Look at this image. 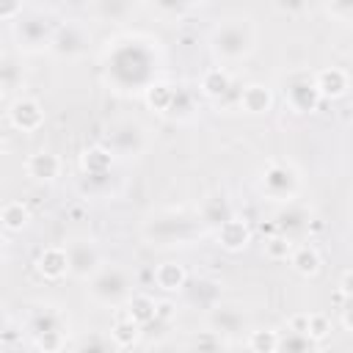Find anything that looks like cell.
Returning a JSON list of instances; mask_svg holds the SVG:
<instances>
[{"mask_svg":"<svg viewBox=\"0 0 353 353\" xmlns=\"http://www.w3.org/2000/svg\"><path fill=\"white\" fill-rule=\"evenodd\" d=\"M88 298L99 306H121L132 295V281L124 268L119 265H102L91 279H88Z\"/></svg>","mask_w":353,"mask_h":353,"instance_id":"3957f363","label":"cell"},{"mask_svg":"<svg viewBox=\"0 0 353 353\" xmlns=\"http://www.w3.org/2000/svg\"><path fill=\"white\" fill-rule=\"evenodd\" d=\"M237 105L248 116H262V113H268L273 108V91L265 83H248V85L240 88Z\"/></svg>","mask_w":353,"mask_h":353,"instance_id":"2e32d148","label":"cell"},{"mask_svg":"<svg viewBox=\"0 0 353 353\" xmlns=\"http://www.w3.org/2000/svg\"><path fill=\"white\" fill-rule=\"evenodd\" d=\"M314 347V342H309L303 334H295V331H284L279 334V345H276V353H309Z\"/></svg>","mask_w":353,"mask_h":353,"instance_id":"836d02e7","label":"cell"},{"mask_svg":"<svg viewBox=\"0 0 353 353\" xmlns=\"http://www.w3.org/2000/svg\"><path fill=\"white\" fill-rule=\"evenodd\" d=\"M176 317V306L171 301H157V309H154V320L160 323H174Z\"/></svg>","mask_w":353,"mask_h":353,"instance_id":"f35d334b","label":"cell"},{"mask_svg":"<svg viewBox=\"0 0 353 353\" xmlns=\"http://www.w3.org/2000/svg\"><path fill=\"white\" fill-rule=\"evenodd\" d=\"M8 124L19 132H36L44 124V108L36 97H17L8 105Z\"/></svg>","mask_w":353,"mask_h":353,"instance_id":"30bf717a","label":"cell"},{"mask_svg":"<svg viewBox=\"0 0 353 353\" xmlns=\"http://www.w3.org/2000/svg\"><path fill=\"white\" fill-rule=\"evenodd\" d=\"M207 331L218 334L221 339H240L251 331L248 325V314L234 306V303H215L210 312H207Z\"/></svg>","mask_w":353,"mask_h":353,"instance_id":"5b68a950","label":"cell"},{"mask_svg":"<svg viewBox=\"0 0 353 353\" xmlns=\"http://www.w3.org/2000/svg\"><path fill=\"white\" fill-rule=\"evenodd\" d=\"M306 314H309V312L292 314V317L287 320V331H295V334H303V336H306Z\"/></svg>","mask_w":353,"mask_h":353,"instance_id":"ee69618b","label":"cell"},{"mask_svg":"<svg viewBox=\"0 0 353 353\" xmlns=\"http://www.w3.org/2000/svg\"><path fill=\"white\" fill-rule=\"evenodd\" d=\"M143 336V331H141V325L138 323H132L127 314H121V317H116V323H113V328H110V342L116 345V350L121 347H132V345H138V339Z\"/></svg>","mask_w":353,"mask_h":353,"instance_id":"484cf974","label":"cell"},{"mask_svg":"<svg viewBox=\"0 0 353 353\" xmlns=\"http://www.w3.org/2000/svg\"><path fill=\"white\" fill-rule=\"evenodd\" d=\"M157 11H165V14H182V11H190L193 3H174V0H157L154 3Z\"/></svg>","mask_w":353,"mask_h":353,"instance_id":"b9f144b4","label":"cell"},{"mask_svg":"<svg viewBox=\"0 0 353 353\" xmlns=\"http://www.w3.org/2000/svg\"><path fill=\"white\" fill-rule=\"evenodd\" d=\"M3 328H6V323H3V314H0V336H3Z\"/></svg>","mask_w":353,"mask_h":353,"instance_id":"c3c4849f","label":"cell"},{"mask_svg":"<svg viewBox=\"0 0 353 353\" xmlns=\"http://www.w3.org/2000/svg\"><path fill=\"white\" fill-rule=\"evenodd\" d=\"M229 218H234V212H232V204L223 193H215V196L204 199L201 207H199V223L207 226V229H218Z\"/></svg>","mask_w":353,"mask_h":353,"instance_id":"d6986e66","label":"cell"},{"mask_svg":"<svg viewBox=\"0 0 353 353\" xmlns=\"http://www.w3.org/2000/svg\"><path fill=\"white\" fill-rule=\"evenodd\" d=\"M182 295L188 298V303L210 312L215 303H221V284L212 281V279H204V276L188 279L185 287H182Z\"/></svg>","mask_w":353,"mask_h":353,"instance_id":"5bb4252c","label":"cell"},{"mask_svg":"<svg viewBox=\"0 0 353 353\" xmlns=\"http://www.w3.org/2000/svg\"><path fill=\"white\" fill-rule=\"evenodd\" d=\"M256 47V28L251 22V17L245 14H234L221 19L212 33H210V50L215 58L221 61H243L254 52Z\"/></svg>","mask_w":353,"mask_h":353,"instance_id":"6da1fadb","label":"cell"},{"mask_svg":"<svg viewBox=\"0 0 353 353\" xmlns=\"http://www.w3.org/2000/svg\"><path fill=\"white\" fill-rule=\"evenodd\" d=\"M273 8L276 11H284V14H295V11L303 8V3H273Z\"/></svg>","mask_w":353,"mask_h":353,"instance_id":"bcb514c9","label":"cell"},{"mask_svg":"<svg viewBox=\"0 0 353 353\" xmlns=\"http://www.w3.org/2000/svg\"><path fill=\"white\" fill-rule=\"evenodd\" d=\"M66 259H69V273L74 279H91L99 268H102V254L97 248V243L91 240H69L66 245Z\"/></svg>","mask_w":353,"mask_h":353,"instance_id":"ba28073f","label":"cell"},{"mask_svg":"<svg viewBox=\"0 0 353 353\" xmlns=\"http://www.w3.org/2000/svg\"><path fill=\"white\" fill-rule=\"evenodd\" d=\"M312 83H314V88H317V94H320V99H339V97H345L347 94V88H350V77H347V72L345 69H339V66H325V69H317L314 74H312Z\"/></svg>","mask_w":353,"mask_h":353,"instance_id":"7c38bea8","label":"cell"},{"mask_svg":"<svg viewBox=\"0 0 353 353\" xmlns=\"http://www.w3.org/2000/svg\"><path fill=\"white\" fill-rule=\"evenodd\" d=\"M199 88L204 97L210 99H221L232 91V74L223 69V66H210L201 72V80H199Z\"/></svg>","mask_w":353,"mask_h":353,"instance_id":"ffe728a7","label":"cell"},{"mask_svg":"<svg viewBox=\"0 0 353 353\" xmlns=\"http://www.w3.org/2000/svg\"><path fill=\"white\" fill-rule=\"evenodd\" d=\"M339 298L342 301H350L353 298V270L345 268L342 276H339Z\"/></svg>","mask_w":353,"mask_h":353,"instance_id":"60d3db41","label":"cell"},{"mask_svg":"<svg viewBox=\"0 0 353 353\" xmlns=\"http://www.w3.org/2000/svg\"><path fill=\"white\" fill-rule=\"evenodd\" d=\"M74 353H116V345L105 334H88L74 345Z\"/></svg>","mask_w":353,"mask_h":353,"instance_id":"e575fe53","label":"cell"},{"mask_svg":"<svg viewBox=\"0 0 353 353\" xmlns=\"http://www.w3.org/2000/svg\"><path fill=\"white\" fill-rule=\"evenodd\" d=\"M36 270L41 279L47 281H58L69 273V259H66V248L63 245H47L39 251L36 256Z\"/></svg>","mask_w":353,"mask_h":353,"instance_id":"9a60e30c","label":"cell"},{"mask_svg":"<svg viewBox=\"0 0 353 353\" xmlns=\"http://www.w3.org/2000/svg\"><path fill=\"white\" fill-rule=\"evenodd\" d=\"M80 165H83V174L85 176H110V168H113V154L105 149V146H88L83 154H80Z\"/></svg>","mask_w":353,"mask_h":353,"instance_id":"44dd1931","label":"cell"},{"mask_svg":"<svg viewBox=\"0 0 353 353\" xmlns=\"http://www.w3.org/2000/svg\"><path fill=\"white\" fill-rule=\"evenodd\" d=\"M276 226H279V234H287L292 240L295 234H303L312 229V215H309V210H303L292 201V204H284V210L276 215Z\"/></svg>","mask_w":353,"mask_h":353,"instance_id":"ac0fdd59","label":"cell"},{"mask_svg":"<svg viewBox=\"0 0 353 353\" xmlns=\"http://www.w3.org/2000/svg\"><path fill=\"white\" fill-rule=\"evenodd\" d=\"M52 30L55 25L41 17V14H22L17 22H14V39L19 41V47L25 52H39V50H47L50 47V39H52Z\"/></svg>","mask_w":353,"mask_h":353,"instance_id":"52a82bcc","label":"cell"},{"mask_svg":"<svg viewBox=\"0 0 353 353\" xmlns=\"http://www.w3.org/2000/svg\"><path fill=\"white\" fill-rule=\"evenodd\" d=\"M199 234V223L182 212H160L143 223V237L152 245H188Z\"/></svg>","mask_w":353,"mask_h":353,"instance_id":"7a4b0ae2","label":"cell"},{"mask_svg":"<svg viewBox=\"0 0 353 353\" xmlns=\"http://www.w3.org/2000/svg\"><path fill=\"white\" fill-rule=\"evenodd\" d=\"M25 14L22 3L17 0H0V22H17Z\"/></svg>","mask_w":353,"mask_h":353,"instance_id":"8d00e7d4","label":"cell"},{"mask_svg":"<svg viewBox=\"0 0 353 353\" xmlns=\"http://www.w3.org/2000/svg\"><path fill=\"white\" fill-rule=\"evenodd\" d=\"M185 281H188V270L179 262H160L154 268V284L163 292H182Z\"/></svg>","mask_w":353,"mask_h":353,"instance_id":"7402d4cb","label":"cell"},{"mask_svg":"<svg viewBox=\"0 0 353 353\" xmlns=\"http://www.w3.org/2000/svg\"><path fill=\"white\" fill-rule=\"evenodd\" d=\"M339 320H342V328H345V331H353V323H350V301H342V306H339Z\"/></svg>","mask_w":353,"mask_h":353,"instance_id":"f6af8a7d","label":"cell"},{"mask_svg":"<svg viewBox=\"0 0 353 353\" xmlns=\"http://www.w3.org/2000/svg\"><path fill=\"white\" fill-rule=\"evenodd\" d=\"M0 262H3V240H0Z\"/></svg>","mask_w":353,"mask_h":353,"instance_id":"681fc988","label":"cell"},{"mask_svg":"<svg viewBox=\"0 0 353 353\" xmlns=\"http://www.w3.org/2000/svg\"><path fill=\"white\" fill-rule=\"evenodd\" d=\"M292 248H295V240H290L287 234H279V232L265 240V256L273 262H287Z\"/></svg>","mask_w":353,"mask_h":353,"instance_id":"1f68e13d","label":"cell"},{"mask_svg":"<svg viewBox=\"0 0 353 353\" xmlns=\"http://www.w3.org/2000/svg\"><path fill=\"white\" fill-rule=\"evenodd\" d=\"M215 240H218V245H221L223 251L240 254V251H245L248 243H251V226H248L243 218H229L226 223H221V226L215 229Z\"/></svg>","mask_w":353,"mask_h":353,"instance_id":"4fadbf2b","label":"cell"},{"mask_svg":"<svg viewBox=\"0 0 353 353\" xmlns=\"http://www.w3.org/2000/svg\"><path fill=\"white\" fill-rule=\"evenodd\" d=\"M61 168H63L61 157H58L55 152H47V149L33 152V154L28 157V163H25L28 176L36 179V182H52V179H58V176H61Z\"/></svg>","mask_w":353,"mask_h":353,"instance_id":"e0dca14e","label":"cell"},{"mask_svg":"<svg viewBox=\"0 0 353 353\" xmlns=\"http://www.w3.org/2000/svg\"><path fill=\"white\" fill-rule=\"evenodd\" d=\"M309 353H323V350H317V347H312V350H309Z\"/></svg>","mask_w":353,"mask_h":353,"instance_id":"f907efd6","label":"cell"},{"mask_svg":"<svg viewBox=\"0 0 353 353\" xmlns=\"http://www.w3.org/2000/svg\"><path fill=\"white\" fill-rule=\"evenodd\" d=\"M113 157H135L146 149V130L132 121V119H124V121H116L110 130H108V146H105Z\"/></svg>","mask_w":353,"mask_h":353,"instance_id":"8992f818","label":"cell"},{"mask_svg":"<svg viewBox=\"0 0 353 353\" xmlns=\"http://www.w3.org/2000/svg\"><path fill=\"white\" fill-rule=\"evenodd\" d=\"M245 345L251 353H276L279 331L276 328H251L245 334Z\"/></svg>","mask_w":353,"mask_h":353,"instance_id":"f1b7e54d","label":"cell"},{"mask_svg":"<svg viewBox=\"0 0 353 353\" xmlns=\"http://www.w3.org/2000/svg\"><path fill=\"white\" fill-rule=\"evenodd\" d=\"M223 350H226V342L218 334H212V331L193 334L188 347H185V353H223Z\"/></svg>","mask_w":353,"mask_h":353,"instance_id":"4dcf8cb0","label":"cell"},{"mask_svg":"<svg viewBox=\"0 0 353 353\" xmlns=\"http://www.w3.org/2000/svg\"><path fill=\"white\" fill-rule=\"evenodd\" d=\"M325 11L331 17H336L339 22H347L353 17V3H331V6H325Z\"/></svg>","mask_w":353,"mask_h":353,"instance_id":"ab89813d","label":"cell"},{"mask_svg":"<svg viewBox=\"0 0 353 353\" xmlns=\"http://www.w3.org/2000/svg\"><path fill=\"white\" fill-rule=\"evenodd\" d=\"M28 328H30V336H36V334H41V331H69V323H66V317H63L58 309L41 306V309H36V312L30 314Z\"/></svg>","mask_w":353,"mask_h":353,"instance_id":"603a6c76","label":"cell"},{"mask_svg":"<svg viewBox=\"0 0 353 353\" xmlns=\"http://www.w3.org/2000/svg\"><path fill=\"white\" fill-rule=\"evenodd\" d=\"M30 339L41 353H61L66 347V331H41Z\"/></svg>","mask_w":353,"mask_h":353,"instance_id":"d590c367","label":"cell"},{"mask_svg":"<svg viewBox=\"0 0 353 353\" xmlns=\"http://www.w3.org/2000/svg\"><path fill=\"white\" fill-rule=\"evenodd\" d=\"M331 336V317L323 312L306 314V339L309 342H323Z\"/></svg>","mask_w":353,"mask_h":353,"instance_id":"d6a6232c","label":"cell"},{"mask_svg":"<svg viewBox=\"0 0 353 353\" xmlns=\"http://www.w3.org/2000/svg\"><path fill=\"white\" fill-rule=\"evenodd\" d=\"M259 190L279 204H292L301 190V171L290 160H268L259 174Z\"/></svg>","mask_w":353,"mask_h":353,"instance_id":"277c9868","label":"cell"},{"mask_svg":"<svg viewBox=\"0 0 353 353\" xmlns=\"http://www.w3.org/2000/svg\"><path fill=\"white\" fill-rule=\"evenodd\" d=\"M284 99H287L290 110H295V113H312L323 102L317 88H314V83H312V77H306V74H298V77H292L287 83Z\"/></svg>","mask_w":353,"mask_h":353,"instance_id":"8fae6325","label":"cell"},{"mask_svg":"<svg viewBox=\"0 0 353 353\" xmlns=\"http://www.w3.org/2000/svg\"><path fill=\"white\" fill-rule=\"evenodd\" d=\"M174 94H176V88H171L168 83H149L143 97H146V105H149L152 110L168 113V108H171V102H174Z\"/></svg>","mask_w":353,"mask_h":353,"instance_id":"f546056e","label":"cell"},{"mask_svg":"<svg viewBox=\"0 0 353 353\" xmlns=\"http://www.w3.org/2000/svg\"><path fill=\"white\" fill-rule=\"evenodd\" d=\"M94 11H99V14H105V17H116V14H127L130 6H127V3H97Z\"/></svg>","mask_w":353,"mask_h":353,"instance_id":"7bdbcfd3","label":"cell"},{"mask_svg":"<svg viewBox=\"0 0 353 353\" xmlns=\"http://www.w3.org/2000/svg\"><path fill=\"white\" fill-rule=\"evenodd\" d=\"M88 44V33L83 25L77 22H63V25H55L52 30V39H50V52L58 55V58H74L85 50Z\"/></svg>","mask_w":353,"mask_h":353,"instance_id":"9c48e42d","label":"cell"},{"mask_svg":"<svg viewBox=\"0 0 353 353\" xmlns=\"http://www.w3.org/2000/svg\"><path fill=\"white\" fill-rule=\"evenodd\" d=\"M168 113L185 119V116L190 113V97H188L185 91H176V94H174V102H171V108H168Z\"/></svg>","mask_w":353,"mask_h":353,"instance_id":"74e56055","label":"cell"},{"mask_svg":"<svg viewBox=\"0 0 353 353\" xmlns=\"http://www.w3.org/2000/svg\"><path fill=\"white\" fill-rule=\"evenodd\" d=\"M154 309H157V301H154L152 295H143V292L130 295L127 303H124V314H127L132 323H138L141 328L154 320Z\"/></svg>","mask_w":353,"mask_h":353,"instance_id":"cb8c5ba5","label":"cell"},{"mask_svg":"<svg viewBox=\"0 0 353 353\" xmlns=\"http://www.w3.org/2000/svg\"><path fill=\"white\" fill-rule=\"evenodd\" d=\"M22 63L11 52H0V91H14L22 85Z\"/></svg>","mask_w":353,"mask_h":353,"instance_id":"83f0119b","label":"cell"},{"mask_svg":"<svg viewBox=\"0 0 353 353\" xmlns=\"http://www.w3.org/2000/svg\"><path fill=\"white\" fill-rule=\"evenodd\" d=\"M3 152H6V141L0 138V154H3Z\"/></svg>","mask_w":353,"mask_h":353,"instance_id":"7dc6e473","label":"cell"},{"mask_svg":"<svg viewBox=\"0 0 353 353\" xmlns=\"http://www.w3.org/2000/svg\"><path fill=\"white\" fill-rule=\"evenodd\" d=\"M290 265L303 279L317 276V270H320V254H317L314 245H295L292 254H290Z\"/></svg>","mask_w":353,"mask_h":353,"instance_id":"d4e9b609","label":"cell"},{"mask_svg":"<svg viewBox=\"0 0 353 353\" xmlns=\"http://www.w3.org/2000/svg\"><path fill=\"white\" fill-rule=\"evenodd\" d=\"M30 223V210L22 201H8L0 207V226L8 232H22Z\"/></svg>","mask_w":353,"mask_h":353,"instance_id":"4316f807","label":"cell"}]
</instances>
